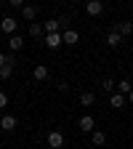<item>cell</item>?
<instances>
[{"label":"cell","mask_w":133,"mask_h":149,"mask_svg":"<svg viewBox=\"0 0 133 149\" xmlns=\"http://www.w3.org/2000/svg\"><path fill=\"white\" fill-rule=\"evenodd\" d=\"M61 37H64V45H77V43H80L77 29H64V32H61Z\"/></svg>","instance_id":"cell-5"},{"label":"cell","mask_w":133,"mask_h":149,"mask_svg":"<svg viewBox=\"0 0 133 149\" xmlns=\"http://www.w3.org/2000/svg\"><path fill=\"white\" fill-rule=\"evenodd\" d=\"M32 77H35V80H48V67H45V64H37V67L32 69Z\"/></svg>","instance_id":"cell-12"},{"label":"cell","mask_w":133,"mask_h":149,"mask_svg":"<svg viewBox=\"0 0 133 149\" xmlns=\"http://www.w3.org/2000/svg\"><path fill=\"white\" fill-rule=\"evenodd\" d=\"M11 72H13V64H6L3 69H0V80H8V77H11Z\"/></svg>","instance_id":"cell-20"},{"label":"cell","mask_w":133,"mask_h":149,"mask_svg":"<svg viewBox=\"0 0 133 149\" xmlns=\"http://www.w3.org/2000/svg\"><path fill=\"white\" fill-rule=\"evenodd\" d=\"M48 144H51V149H61L64 146V133L61 130H51L48 133Z\"/></svg>","instance_id":"cell-3"},{"label":"cell","mask_w":133,"mask_h":149,"mask_svg":"<svg viewBox=\"0 0 133 149\" xmlns=\"http://www.w3.org/2000/svg\"><path fill=\"white\" fill-rule=\"evenodd\" d=\"M115 85H117V83H115V80H112V77H107V80L101 83V88H104L107 93H115Z\"/></svg>","instance_id":"cell-19"},{"label":"cell","mask_w":133,"mask_h":149,"mask_svg":"<svg viewBox=\"0 0 133 149\" xmlns=\"http://www.w3.org/2000/svg\"><path fill=\"white\" fill-rule=\"evenodd\" d=\"M128 101H130V104H133V91H130V93H128Z\"/></svg>","instance_id":"cell-23"},{"label":"cell","mask_w":133,"mask_h":149,"mask_svg":"<svg viewBox=\"0 0 133 149\" xmlns=\"http://www.w3.org/2000/svg\"><path fill=\"white\" fill-rule=\"evenodd\" d=\"M91 141H93V146H104V144H107V133L96 128V130L91 133Z\"/></svg>","instance_id":"cell-9"},{"label":"cell","mask_w":133,"mask_h":149,"mask_svg":"<svg viewBox=\"0 0 133 149\" xmlns=\"http://www.w3.org/2000/svg\"><path fill=\"white\" fill-rule=\"evenodd\" d=\"M22 16L32 24V22H35V16H37V8H35V6H24V8H22Z\"/></svg>","instance_id":"cell-15"},{"label":"cell","mask_w":133,"mask_h":149,"mask_svg":"<svg viewBox=\"0 0 133 149\" xmlns=\"http://www.w3.org/2000/svg\"><path fill=\"white\" fill-rule=\"evenodd\" d=\"M93 101H96V93H91V91H83V93H80V104H83V107H91Z\"/></svg>","instance_id":"cell-16"},{"label":"cell","mask_w":133,"mask_h":149,"mask_svg":"<svg viewBox=\"0 0 133 149\" xmlns=\"http://www.w3.org/2000/svg\"><path fill=\"white\" fill-rule=\"evenodd\" d=\"M130 91H133V85H130L128 80H120V83H117V93H123V96H128Z\"/></svg>","instance_id":"cell-18"},{"label":"cell","mask_w":133,"mask_h":149,"mask_svg":"<svg viewBox=\"0 0 133 149\" xmlns=\"http://www.w3.org/2000/svg\"><path fill=\"white\" fill-rule=\"evenodd\" d=\"M109 104L117 107V109H123V107L128 104V96H123V93H112V96H109Z\"/></svg>","instance_id":"cell-10"},{"label":"cell","mask_w":133,"mask_h":149,"mask_svg":"<svg viewBox=\"0 0 133 149\" xmlns=\"http://www.w3.org/2000/svg\"><path fill=\"white\" fill-rule=\"evenodd\" d=\"M0 130H8V133L16 130V117L13 115H3V117H0Z\"/></svg>","instance_id":"cell-7"},{"label":"cell","mask_w":133,"mask_h":149,"mask_svg":"<svg viewBox=\"0 0 133 149\" xmlns=\"http://www.w3.org/2000/svg\"><path fill=\"white\" fill-rule=\"evenodd\" d=\"M123 37H128V35H133V24L130 22H117V27H115Z\"/></svg>","instance_id":"cell-13"},{"label":"cell","mask_w":133,"mask_h":149,"mask_svg":"<svg viewBox=\"0 0 133 149\" xmlns=\"http://www.w3.org/2000/svg\"><path fill=\"white\" fill-rule=\"evenodd\" d=\"M29 35H32V37H43V40H45V29H43V24L32 22V24H29Z\"/></svg>","instance_id":"cell-14"},{"label":"cell","mask_w":133,"mask_h":149,"mask_svg":"<svg viewBox=\"0 0 133 149\" xmlns=\"http://www.w3.org/2000/svg\"><path fill=\"white\" fill-rule=\"evenodd\" d=\"M77 128L83 130V133H93V130H96V117H91V115H83V117L77 120Z\"/></svg>","instance_id":"cell-1"},{"label":"cell","mask_w":133,"mask_h":149,"mask_svg":"<svg viewBox=\"0 0 133 149\" xmlns=\"http://www.w3.org/2000/svg\"><path fill=\"white\" fill-rule=\"evenodd\" d=\"M16 24H19V22H16L13 16H6L3 22H0V29H3L6 35H11V37H13V32H16Z\"/></svg>","instance_id":"cell-4"},{"label":"cell","mask_w":133,"mask_h":149,"mask_svg":"<svg viewBox=\"0 0 133 149\" xmlns=\"http://www.w3.org/2000/svg\"><path fill=\"white\" fill-rule=\"evenodd\" d=\"M0 117H3V109H0Z\"/></svg>","instance_id":"cell-24"},{"label":"cell","mask_w":133,"mask_h":149,"mask_svg":"<svg viewBox=\"0 0 133 149\" xmlns=\"http://www.w3.org/2000/svg\"><path fill=\"white\" fill-rule=\"evenodd\" d=\"M43 29H45V35H56V32L61 29V22H59V19H51V22L43 24Z\"/></svg>","instance_id":"cell-11"},{"label":"cell","mask_w":133,"mask_h":149,"mask_svg":"<svg viewBox=\"0 0 133 149\" xmlns=\"http://www.w3.org/2000/svg\"><path fill=\"white\" fill-rule=\"evenodd\" d=\"M85 11L91 16H101L104 13V3H101V0H91V3H85Z\"/></svg>","instance_id":"cell-6"},{"label":"cell","mask_w":133,"mask_h":149,"mask_svg":"<svg viewBox=\"0 0 133 149\" xmlns=\"http://www.w3.org/2000/svg\"><path fill=\"white\" fill-rule=\"evenodd\" d=\"M8 45H11V53H13V51H19V48L24 45V37H19V35H13L11 40H8Z\"/></svg>","instance_id":"cell-17"},{"label":"cell","mask_w":133,"mask_h":149,"mask_svg":"<svg viewBox=\"0 0 133 149\" xmlns=\"http://www.w3.org/2000/svg\"><path fill=\"white\" fill-rule=\"evenodd\" d=\"M120 43H123V35H120L117 29H112V32L107 35V45H109V48H117Z\"/></svg>","instance_id":"cell-8"},{"label":"cell","mask_w":133,"mask_h":149,"mask_svg":"<svg viewBox=\"0 0 133 149\" xmlns=\"http://www.w3.org/2000/svg\"><path fill=\"white\" fill-rule=\"evenodd\" d=\"M45 48H51V51H56L59 45H64V37H61V32H56V35H45Z\"/></svg>","instance_id":"cell-2"},{"label":"cell","mask_w":133,"mask_h":149,"mask_svg":"<svg viewBox=\"0 0 133 149\" xmlns=\"http://www.w3.org/2000/svg\"><path fill=\"white\" fill-rule=\"evenodd\" d=\"M6 64H8V56H6V53H0V69H3Z\"/></svg>","instance_id":"cell-21"},{"label":"cell","mask_w":133,"mask_h":149,"mask_svg":"<svg viewBox=\"0 0 133 149\" xmlns=\"http://www.w3.org/2000/svg\"><path fill=\"white\" fill-rule=\"evenodd\" d=\"M6 104H8V96H6V93H0V109H3Z\"/></svg>","instance_id":"cell-22"}]
</instances>
